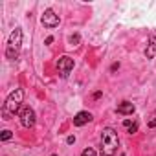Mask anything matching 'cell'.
<instances>
[{
  "label": "cell",
  "mask_w": 156,
  "mask_h": 156,
  "mask_svg": "<svg viewBox=\"0 0 156 156\" xmlns=\"http://www.w3.org/2000/svg\"><path fill=\"white\" fill-rule=\"evenodd\" d=\"M70 42H72V44H73V42H79V37H77V35H75V37H72V39H70Z\"/></svg>",
  "instance_id": "5bb4252c"
},
{
  "label": "cell",
  "mask_w": 156,
  "mask_h": 156,
  "mask_svg": "<svg viewBox=\"0 0 156 156\" xmlns=\"http://www.w3.org/2000/svg\"><path fill=\"white\" fill-rule=\"evenodd\" d=\"M123 125H125V127L129 129V134H134V132L138 130V123H132V121H129V119H127V121H125Z\"/></svg>",
  "instance_id": "30bf717a"
},
{
  "label": "cell",
  "mask_w": 156,
  "mask_h": 156,
  "mask_svg": "<svg viewBox=\"0 0 156 156\" xmlns=\"http://www.w3.org/2000/svg\"><path fill=\"white\" fill-rule=\"evenodd\" d=\"M20 123L26 129H31L35 125V112H33L31 107H24L22 108V112H20Z\"/></svg>",
  "instance_id": "5b68a950"
},
{
  "label": "cell",
  "mask_w": 156,
  "mask_h": 156,
  "mask_svg": "<svg viewBox=\"0 0 156 156\" xmlns=\"http://www.w3.org/2000/svg\"><path fill=\"white\" fill-rule=\"evenodd\" d=\"M81 156H96V151H94L92 147H88V149H85V151H83V154H81Z\"/></svg>",
  "instance_id": "7c38bea8"
},
{
  "label": "cell",
  "mask_w": 156,
  "mask_h": 156,
  "mask_svg": "<svg viewBox=\"0 0 156 156\" xmlns=\"http://www.w3.org/2000/svg\"><path fill=\"white\" fill-rule=\"evenodd\" d=\"M51 156H57V154H51Z\"/></svg>",
  "instance_id": "2e32d148"
},
{
  "label": "cell",
  "mask_w": 156,
  "mask_h": 156,
  "mask_svg": "<svg viewBox=\"0 0 156 156\" xmlns=\"http://www.w3.org/2000/svg\"><path fill=\"white\" fill-rule=\"evenodd\" d=\"M88 121H92V114L90 112H85V110L79 112V114H75V118H73V125L75 127H83Z\"/></svg>",
  "instance_id": "52a82bcc"
},
{
  "label": "cell",
  "mask_w": 156,
  "mask_h": 156,
  "mask_svg": "<svg viewBox=\"0 0 156 156\" xmlns=\"http://www.w3.org/2000/svg\"><path fill=\"white\" fill-rule=\"evenodd\" d=\"M134 110H136V107L130 101H123L121 105H118V114H121V116H130V114H134Z\"/></svg>",
  "instance_id": "9c48e42d"
},
{
  "label": "cell",
  "mask_w": 156,
  "mask_h": 156,
  "mask_svg": "<svg viewBox=\"0 0 156 156\" xmlns=\"http://www.w3.org/2000/svg\"><path fill=\"white\" fill-rule=\"evenodd\" d=\"M22 99H24V90H22V88H15V90L8 96V99H6V103H4V119H9V116H15V114L20 110Z\"/></svg>",
  "instance_id": "7a4b0ae2"
},
{
  "label": "cell",
  "mask_w": 156,
  "mask_h": 156,
  "mask_svg": "<svg viewBox=\"0 0 156 156\" xmlns=\"http://www.w3.org/2000/svg\"><path fill=\"white\" fill-rule=\"evenodd\" d=\"M66 141H68V143H73V141H75V138H73V136H68V138H66Z\"/></svg>",
  "instance_id": "9a60e30c"
},
{
  "label": "cell",
  "mask_w": 156,
  "mask_h": 156,
  "mask_svg": "<svg viewBox=\"0 0 156 156\" xmlns=\"http://www.w3.org/2000/svg\"><path fill=\"white\" fill-rule=\"evenodd\" d=\"M149 127H151V129H154V127H156V114H154V119H151V121H149Z\"/></svg>",
  "instance_id": "4fadbf2b"
},
{
  "label": "cell",
  "mask_w": 156,
  "mask_h": 156,
  "mask_svg": "<svg viewBox=\"0 0 156 156\" xmlns=\"http://www.w3.org/2000/svg\"><path fill=\"white\" fill-rule=\"evenodd\" d=\"M72 70H73V59L68 57V55H62L57 61V72H59V75L62 77V79H66Z\"/></svg>",
  "instance_id": "277c9868"
},
{
  "label": "cell",
  "mask_w": 156,
  "mask_h": 156,
  "mask_svg": "<svg viewBox=\"0 0 156 156\" xmlns=\"http://www.w3.org/2000/svg\"><path fill=\"white\" fill-rule=\"evenodd\" d=\"M11 130H2V136H0V140L2 141H8V140H11Z\"/></svg>",
  "instance_id": "8fae6325"
},
{
  "label": "cell",
  "mask_w": 156,
  "mask_h": 156,
  "mask_svg": "<svg viewBox=\"0 0 156 156\" xmlns=\"http://www.w3.org/2000/svg\"><path fill=\"white\" fill-rule=\"evenodd\" d=\"M145 55H147V59H152V57L156 55V30L151 33V39H149V44H147Z\"/></svg>",
  "instance_id": "ba28073f"
},
{
  "label": "cell",
  "mask_w": 156,
  "mask_h": 156,
  "mask_svg": "<svg viewBox=\"0 0 156 156\" xmlns=\"http://www.w3.org/2000/svg\"><path fill=\"white\" fill-rule=\"evenodd\" d=\"M41 22L46 28H55V26H59V15H55L53 9H44V13L41 17Z\"/></svg>",
  "instance_id": "8992f818"
},
{
  "label": "cell",
  "mask_w": 156,
  "mask_h": 156,
  "mask_svg": "<svg viewBox=\"0 0 156 156\" xmlns=\"http://www.w3.org/2000/svg\"><path fill=\"white\" fill-rule=\"evenodd\" d=\"M119 140L114 129H103L101 132V154L103 156H114L118 152Z\"/></svg>",
  "instance_id": "6da1fadb"
},
{
  "label": "cell",
  "mask_w": 156,
  "mask_h": 156,
  "mask_svg": "<svg viewBox=\"0 0 156 156\" xmlns=\"http://www.w3.org/2000/svg\"><path fill=\"white\" fill-rule=\"evenodd\" d=\"M20 48H22V30L20 28H15L8 39V46H6V57L9 61L17 59L19 53H20Z\"/></svg>",
  "instance_id": "3957f363"
}]
</instances>
